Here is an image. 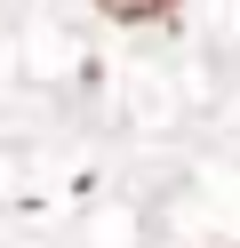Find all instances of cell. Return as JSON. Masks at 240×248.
<instances>
[{
	"instance_id": "6da1fadb",
	"label": "cell",
	"mask_w": 240,
	"mask_h": 248,
	"mask_svg": "<svg viewBox=\"0 0 240 248\" xmlns=\"http://www.w3.org/2000/svg\"><path fill=\"white\" fill-rule=\"evenodd\" d=\"M104 8H112V16H128V24H152V16H168L176 0H104Z\"/></svg>"
}]
</instances>
